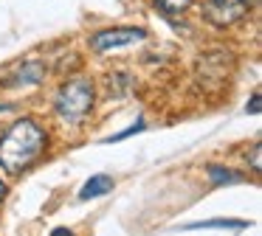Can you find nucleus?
<instances>
[{"instance_id":"nucleus-1","label":"nucleus","mask_w":262,"mask_h":236,"mask_svg":"<svg viewBox=\"0 0 262 236\" xmlns=\"http://www.w3.org/2000/svg\"><path fill=\"white\" fill-rule=\"evenodd\" d=\"M48 144V135L34 118H20L6 129L0 138V166L9 174H23L40 160L42 149Z\"/></svg>"},{"instance_id":"nucleus-2","label":"nucleus","mask_w":262,"mask_h":236,"mask_svg":"<svg viewBox=\"0 0 262 236\" xmlns=\"http://www.w3.org/2000/svg\"><path fill=\"white\" fill-rule=\"evenodd\" d=\"M54 107H57V112H59L62 121L82 124L93 110V84L88 82V79H82V76L65 82L62 87H59V93H57Z\"/></svg>"},{"instance_id":"nucleus-3","label":"nucleus","mask_w":262,"mask_h":236,"mask_svg":"<svg viewBox=\"0 0 262 236\" xmlns=\"http://www.w3.org/2000/svg\"><path fill=\"white\" fill-rule=\"evenodd\" d=\"M256 0H200L203 6V17L211 26H231L239 22L251 11Z\"/></svg>"},{"instance_id":"nucleus-4","label":"nucleus","mask_w":262,"mask_h":236,"mask_svg":"<svg viewBox=\"0 0 262 236\" xmlns=\"http://www.w3.org/2000/svg\"><path fill=\"white\" fill-rule=\"evenodd\" d=\"M147 37L144 28H107V31H99L91 37V48L104 54V51L113 48H124V45H136Z\"/></svg>"},{"instance_id":"nucleus-5","label":"nucleus","mask_w":262,"mask_h":236,"mask_svg":"<svg viewBox=\"0 0 262 236\" xmlns=\"http://www.w3.org/2000/svg\"><path fill=\"white\" fill-rule=\"evenodd\" d=\"M110 188H113V180H110L107 174H96V177H91V180H88V183L79 188V200L88 202V200H93V197L107 194Z\"/></svg>"},{"instance_id":"nucleus-6","label":"nucleus","mask_w":262,"mask_h":236,"mask_svg":"<svg viewBox=\"0 0 262 236\" xmlns=\"http://www.w3.org/2000/svg\"><path fill=\"white\" fill-rule=\"evenodd\" d=\"M251 222L245 219H206V222H192V225H183L186 230H198V228H234V230H243L248 228Z\"/></svg>"},{"instance_id":"nucleus-7","label":"nucleus","mask_w":262,"mask_h":236,"mask_svg":"<svg viewBox=\"0 0 262 236\" xmlns=\"http://www.w3.org/2000/svg\"><path fill=\"white\" fill-rule=\"evenodd\" d=\"M209 177H211V183L223 185V183H239V180H243V174H239V172H234V169L209 166Z\"/></svg>"},{"instance_id":"nucleus-8","label":"nucleus","mask_w":262,"mask_h":236,"mask_svg":"<svg viewBox=\"0 0 262 236\" xmlns=\"http://www.w3.org/2000/svg\"><path fill=\"white\" fill-rule=\"evenodd\" d=\"M192 6V0H155V9L164 11V14H183V11Z\"/></svg>"},{"instance_id":"nucleus-9","label":"nucleus","mask_w":262,"mask_h":236,"mask_svg":"<svg viewBox=\"0 0 262 236\" xmlns=\"http://www.w3.org/2000/svg\"><path fill=\"white\" fill-rule=\"evenodd\" d=\"M144 129V118H138L133 127H127V129H121L119 135H110V138H104V144H119V140H124V138H130V135H136V132H141Z\"/></svg>"},{"instance_id":"nucleus-10","label":"nucleus","mask_w":262,"mask_h":236,"mask_svg":"<svg viewBox=\"0 0 262 236\" xmlns=\"http://www.w3.org/2000/svg\"><path fill=\"white\" fill-rule=\"evenodd\" d=\"M259 90H256V93L254 96H251V101H248V107H245V110H248L251 112V115H259Z\"/></svg>"},{"instance_id":"nucleus-11","label":"nucleus","mask_w":262,"mask_h":236,"mask_svg":"<svg viewBox=\"0 0 262 236\" xmlns=\"http://www.w3.org/2000/svg\"><path fill=\"white\" fill-rule=\"evenodd\" d=\"M251 163H254V169L259 172V144L254 146V152H251Z\"/></svg>"},{"instance_id":"nucleus-12","label":"nucleus","mask_w":262,"mask_h":236,"mask_svg":"<svg viewBox=\"0 0 262 236\" xmlns=\"http://www.w3.org/2000/svg\"><path fill=\"white\" fill-rule=\"evenodd\" d=\"M48 236H74V233H71L68 228H54V230H51V233H48Z\"/></svg>"},{"instance_id":"nucleus-13","label":"nucleus","mask_w":262,"mask_h":236,"mask_svg":"<svg viewBox=\"0 0 262 236\" xmlns=\"http://www.w3.org/2000/svg\"><path fill=\"white\" fill-rule=\"evenodd\" d=\"M3 197H6V185L0 183V200H3Z\"/></svg>"}]
</instances>
